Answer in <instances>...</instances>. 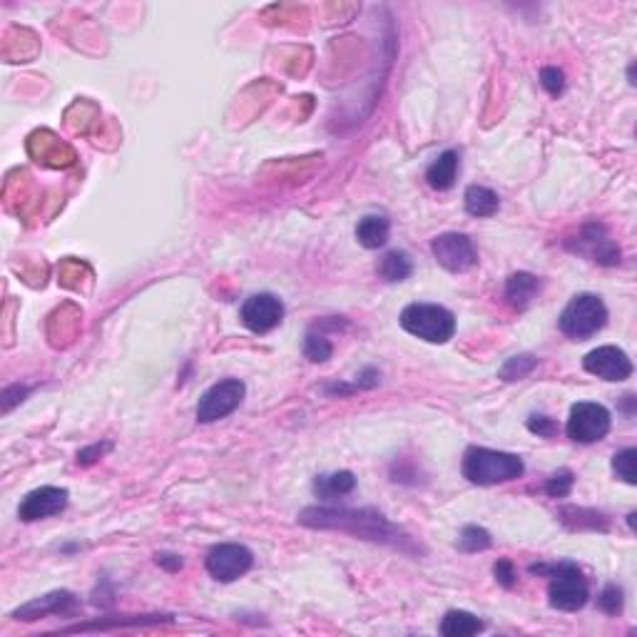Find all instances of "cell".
<instances>
[{"label": "cell", "instance_id": "21", "mask_svg": "<svg viewBox=\"0 0 637 637\" xmlns=\"http://www.w3.org/2000/svg\"><path fill=\"white\" fill-rule=\"evenodd\" d=\"M414 272V264L406 252H388L379 264V275L384 276L386 282H404Z\"/></svg>", "mask_w": 637, "mask_h": 637}, {"label": "cell", "instance_id": "17", "mask_svg": "<svg viewBox=\"0 0 637 637\" xmlns=\"http://www.w3.org/2000/svg\"><path fill=\"white\" fill-rule=\"evenodd\" d=\"M388 234H391V222L384 214H366L356 224V240L366 249H381L388 242Z\"/></svg>", "mask_w": 637, "mask_h": 637}, {"label": "cell", "instance_id": "29", "mask_svg": "<svg viewBox=\"0 0 637 637\" xmlns=\"http://www.w3.org/2000/svg\"><path fill=\"white\" fill-rule=\"evenodd\" d=\"M528 429L533 431V433H538V436H545V439H550V436L558 431V426H555V421H553V418L533 414V416L528 418Z\"/></svg>", "mask_w": 637, "mask_h": 637}, {"label": "cell", "instance_id": "15", "mask_svg": "<svg viewBox=\"0 0 637 637\" xmlns=\"http://www.w3.org/2000/svg\"><path fill=\"white\" fill-rule=\"evenodd\" d=\"M540 279L530 272H516L508 276L506 282V299L513 309H528L530 301L540 294Z\"/></svg>", "mask_w": 637, "mask_h": 637}, {"label": "cell", "instance_id": "9", "mask_svg": "<svg viewBox=\"0 0 637 637\" xmlns=\"http://www.w3.org/2000/svg\"><path fill=\"white\" fill-rule=\"evenodd\" d=\"M254 565L252 550L244 548L240 543H222L209 550L207 572L220 582H231L249 572Z\"/></svg>", "mask_w": 637, "mask_h": 637}, {"label": "cell", "instance_id": "3", "mask_svg": "<svg viewBox=\"0 0 637 637\" xmlns=\"http://www.w3.org/2000/svg\"><path fill=\"white\" fill-rule=\"evenodd\" d=\"M530 572H548L550 585H548V598L550 605L555 610L563 613H575L580 610L582 605L588 603L590 598V588L588 580L582 578L580 568L575 563H555V565H530Z\"/></svg>", "mask_w": 637, "mask_h": 637}, {"label": "cell", "instance_id": "12", "mask_svg": "<svg viewBox=\"0 0 637 637\" xmlns=\"http://www.w3.org/2000/svg\"><path fill=\"white\" fill-rule=\"evenodd\" d=\"M582 369L603 381H625L633 376V362L617 346H600L582 359Z\"/></svg>", "mask_w": 637, "mask_h": 637}, {"label": "cell", "instance_id": "1", "mask_svg": "<svg viewBox=\"0 0 637 637\" xmlns=\"http://www.w3.org/2000/svg\"><path fill=\"white\" fill-rule=\"evenodd\" d=\"M299 523L309 528H318V530H341L349 533L356 538L374 540V543H388L394 548L408 550V536L396 528L394 523H388L379 510L363 508V510H353V508H307Z\"/></svg>", "mask_w": 637, "mask_h": 637}, {"label": "cell", "instance_id": "23", "mask_svg": "<svg viewBox=\"0 0 637 637\" xmlns=\"http://www.w3.org/2000/svg\"><path fill=\"white\" fill-rule=\"evenodd\" d=\"M538 366V359L533 353H520V356H513L508 359L506 366L501 369V379L506 381H518V379H526L528 374H533V369Z\"/></svg>", "mask_w": 637, "mask_h": 637}, {"label": "cell", "instance_id": "31", "mask_svg": "<svg viewBox=\"0 0 637 637\" xmlns=\"http://www.w3.org/2000/svg\"><path fill=\"white\" fill-rule=\"evenodd\" d=\"M110 449H112L110 443H102V446L95 443V446H90V449H83L80 453H77V463H80V466H90V463H95L98 458H102V453H108Z\"/></svg>", "mask_w": 637, "mask_h": 637}, {"label": "cell", "instance_id": "8", "mask_svg": "<svg viewBox=\"0 0 637 637\" xmlns=\"http://www.w3.org/2000/svg\"><path fill=\"white\" fill-rule=\"evenodd\" d=\"M431 252L436 257V262L453 275L468 272L478 264V252H476L473 240L468 234H458V231H446V234L436 237L431 242Z\"/></svg>", "mask_w": 637, "mask_h": 637}, {"label": "cell", "instance_id": "26", "mask_svg": "<svg viewBox=\"0 0 637 637\" xmlns=\"http://www.w3.org/2000/svg\"><path fill=\"white\" fill-rule=\"evenodd\" d=\"M598 607L607 613V615H617L623 613V588L617 585H605V590L598 598Z\"/></svg>", "mask_w": 637, "mask_h": 637}, {"label": "cell", "instance_id": "11", "mask_svg": "<svg viewBox=\"0 0 637 637\" xmlns=\"http://www.w3.org/2000/svg\"><path fill=\"white\" fill-rule=\"evenodd\" d=\"M67 493L65 488L57 485H43L35 488L22 498L21 508H18V518L22 523H33V520H43V518H53L57 513H63L67 508Z\"/></svg>", "mask_w": 637, "mask_h": 637}, {"label": "cell", "instance_id": "16", "mask_svg": "<svg viewBox=\"0 0 637 637\" xmlns=\"http://www.w3.org/2000/svg\"><path fill=\"white\" fill-rule=\"evenodd\" d=\"M458 167H461V154L456 150H446L443 154H439V160L426 170V182L431 188L446 192L456 185V177H458Z\"/></svg>", "mask_w": 637, "mask_h": 637}, {"label": "cell", "instance_id": "13", "mask_svg": "<svg viewBox=\"0 0 637 637\" xmlns=\"http://www.w3.org/2000/svg\"><path fill=\"white\" fill-rule=\"evenodd\" d=\"M75 607V595L67 593V590H56V593H48L43 598H35L31 603H25L13 613V617L31 623V620H40V617L48 615H65V613H73Z\"/></svg>", "mask_w": 637, "mask_h": 637}, {"label": "cell", "instance_id": "5", "mask_svg": "<svg viewBox=\"0 0 637 637\" xmlns=\"http://www.w3.org/2000/svg\"><path fill=\"white\" fill-rule=\"evenodd\" d=\"M607 321V309L598 294H578L571 299V304L563 309L558 327L571 339H590L593 334L603 329Z\"/></svg>", "mask_w": 637, "mask_h": 637}, {"label": "cell", "instance_id": "28", "mask_svg": "<svg viewBox=\"0 0 637 637\" xmlns=\"http://www.w3.org/2000/svg\"><path fill=\"white\" fill-rule=\"evenodd\" d=\"M572 491V473L571 471H561L555 473L553 478H548V484H545V493L550 495V498H565V495Z\"/></svg>", "mask_w": 637, "mask_h": 637}, {"label": "cell", "instance_id": "27", "mask_svg": "<svg viewBox=\"0 0 637 637\" xmlns=\"http://www.w3.org/2000/svg\"><path fill=\"white\" fill-rule=\"evenodd\" d=\"M540 85L548 90L553 98H558L563 90H565V75H563V70H558V67H543V70H540Z\"/></svg>", "mask_w": 637, "mask_h": 637}, {"label": "cell", "instance_id": "22", "mask_svg": "<svg viewBox=\"0 0 637 637\" xmlns=\"http://www.w3.org/2000/svg\"><path fill=\"white\" fill-rule=\"evenodd\" d=\"M635 463H637L635 449L617 450L615 456H613V471H615V476L620 478V481H625L627 485H635L637 484Z\"/></svg>", "mask_w": 637, "mask_h": 637}, {"label": "cell", "instance_id": "7", "mask_svg": "<svg viewBox=\"0 0 637 637\" xmlns=\"http://www.w3.org/2000/svg\"><path fill=\"white\" fill-rule=\"evenodd\" d=\"M247 386L240 379H224L220 384L207 388L197 404V421L199 423H214L220 418L230 416L234 408H240Z\"/></svg>", "mask_w": 637, "mask_h": 637}, {"label": "cell", "instance_id": "32", "mask_svg": "<svg viewBox=\"0 0 637 637\" xmlns=\"http://www.w3.org/2000/svg\"><path fill=\"white\" fill-rule=\"evenodd\" d=\"M157 563H160L162 568H167V571H179V568H182V558H179V555H170V553L157 555Z\"/></svg>", "mask_w": 637, "mask_h": 637}, {"label": "cell", "instance_id": "4", "mask_svg": "<svg viewBox=\"0 0 637 637\" xmlns=\"http://www.w3.org/2000/svg\"><path fill=\"white\" fill-rule=\"evenodd\" d=\"M401 327L411 336L429 344H446L456 334V317L441 304H408L401 311Z\"/></svg>", "mask_w": 637, "mask_h": 637}, {"label": "cell", "instance_id": "30", "mask_svg": "<svg viewBox=\"0 0 637 637\" xmlns=\"http://www.w3.org/2000/svg\"><path fill=\"white\" fill-rule=\"evenodd\" d=\"M493 572H495V580L501 582L503 588H513V585H516V568H513V563L506 561V558L495 563Z\"/></svg>", "mask_w": 637, "mask_h": 637}, {"label": "cell", "instance_id": "2", "mask_svg": "<svg viewBox=\"0 0 637 637\" xmlns=\"http://www.w3.org/2000/svg\"><path fill=\"white\" fill-rule=\"evenodd\" d=\"M526 463L516 453L493 449H468L463 456V478L473 485H498L516 481Z\"/></svg>", "mask_w": 637, "mask_h": 637}, {"label": "cell", "instance_id": "6", "mask_svg": "<svg viewBox=\"0 0 637 637\" xmlns=\"http://www.w3.org/2000/svg\"><path fill=\"white\" fill-rule=\"evenodd\" d=\"M568 439L575 443H598L610 431V411L595 401H580L571 408L568 418Z\"/></svg>", "mask_w": 637, "mask_h": 637}, {"label": "cell", "instance_id": "19", "mask_svg": "<svg viewBox=\"0 0 637 637\" xmlns=\"http://www.w3.org/2000/svg\"><path fill=\"white\" fill-rule=\"evenodd\" d=\"M484 630V623L466 610H449L441 620V635L446 637H471Z\"/></svg>", "mask_w": 637, "mask_h": 637}, {"label": "cell", "instance_id": "10", "mask_svg": "<svg viewBox=\"0 0 637 637\" xmlns=\"http://www.w3.org/2000/svg\"><path fill=\"white\" fill-rule=\"evenodd\" d=\"M242 324L254 334L275 331L284 318V304L275 294H254L242 304Z\"/></svg>", "mask_w": 637, "mask_h": 637}, {"label": "cell", "instance_id": "20", "mask_svg": "<svg viewBox=\"0 0 637 637\" xmlns=\"http://www.w3.org/2000/svg\"><path fill=\"white\" fill-rule=\"evenodd\" d=\"M466 212L471 217H493L498 207H501V199L495 195L493 189L481 188V185H471L466 189Z\"/></svg>", "mask_w": 637, "mask_h": 637}, {"label": "cell", "instance_id": "14", "mask_svg": "<svg viewBox=\"0 0 637 637\" xmlns=\"http://www.w3.org/2000/svg\"><path fill=\"white\" fill-rule=\"evenodd\" d=\"M580 244L590 247V249H585V254L593 257V262L605 264V266H613V264L620 262L617 244L610 242V240L605 237V230L600 224H588L580 234Z\"/></svg>", "mask_w": 637, "mask_h": 637}, {"label": "cell", "instance_id": "18", "mask_svg": "<svg viewBox=\"0 0 637 637\" xmlns=\"http://www.w3.org/2000/svg\"><path fill=\"white\" fill-rule=\"evenodd\" d=\"M356 488V478L352 471L327 473V476H317L314 481V493L324 501H336L341 495H349Z\"/></svg>", "mask_w": 637, "mask_h": 637}, {"label": "cell", "instance_id": "24", "mask_svg": "<svg viewBox=\"0 0 637 637\" xmlns=\"http://www.w3.org/2000/svg\"><path fill=\"white\" fill-rule=\"evenodd\" d=\"M331 353H334V346L329 344V339H327V336H321V334L309 331L307 339H304V356H307L309 362H314V363L329 362Z\"/></svg>", "mask_w": 637, "mask_h": 637}, {"label": "cell", "instance_id": "25", "mask_svg": "<svg viewBox=\"0 0 637 637\" xmlns=\"http://www.w3.org/2000/svg\"><path fill=\"white\" fill-rule=\"evenodd\" d=\"M491 548V533L478 526L463 528L461 538H458V550L463 553H478V550Z\"/></svg>", "mask_w": 637, "mask_h": 637}]
</instances>
